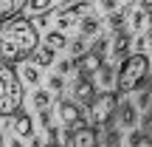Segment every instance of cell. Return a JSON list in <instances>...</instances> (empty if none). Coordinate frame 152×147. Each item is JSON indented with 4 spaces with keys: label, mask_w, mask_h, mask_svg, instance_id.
I'll list each match as a JSON object with an SVG mask.
<instances>
[{
    "label": "cell",
    "mask_w": 152,
    "mask_h": 147,
    "mask_svg": "<svg viewBox=\"0 0 152 147\" xmlns=\"http://www.w3.org/2000/svg\"><path fill=\"white\" fill-rule=\"evenodd\" d=\"M99 6L104 9V14H113V11L121 9V0H99Z\"/></svg>",
    "instance_id": "obj_28"
},
{
    "label": "cell",
    "mask_w": 152,
    "mask_h": 147,
    "mask_svg": "<svg viewBox=\"0 0 152 147\" xmlns=\"http://www.w3.org/2000/svg\"><path fill=\"white\" fill-rule=\"evenodd\" d=\"M96 74H99V88H104V91H107V88L115 85V71H113V65H110V62H102Z\"/></svg>",
    "instance_id": "obj_15"
},
{
    "label": "cell",
    "mask_w": 152,
    "mask_h": 147,
    "mask_svg": "<svg viewBox=\"0 0 152 147\" xmlns=\"http://www.w3.org/2000/svg\"><path fill=\"white\" fill-rule=\"evenodd\" d=\"M68 43H71V40H68V34H65V31H48V34H45V45H51L54 51L68 48Z\"/></svg>",
    "instance_id": "obj_17"
},
{
    "label": "cell",
    "mask_w": 152,
    "mask_h": 147,
    "mask_svg": "<svg viewBox=\"0 0 152 147\" xmlns=\"http://www.w3.org/2000/svg\"><path fill=\"white\" fill-rule=\"evenodd\" d=\"M149 65H152L149 57L147 54H135V51L127 60H121V68L115 71V93L118 96H127V93L138 91L144 85V79H147V74H149Z\"/></svg>",
    "instance_id": "obj_3"
},
{
    "label": "cell",
    "mask_w": 152,
    "mask_h": 147,
    "mask_svg": "<svg viewBox=\"0 0 152 147\" xmlns=\"http://www.w3.org/2000/svg\"><path fill=\"white\" fill-rule=\"evenodd\" d=\"M0 147H3V133H0Z\"/></svg>",
    "instance_id": "obj_38"
},
{
    "label": "cell",
    "mask_w": 152,
    "mask_h": 147,
    "mask_svg": "<svg viewBox=\"0 0 152 147\" xmlns=\"http://www.w3.org/2000/svg\"><path fill=\"white\" fill-rule=\"evenodd\" d=\"M28 60H31L37 68H48V65H54V60H56V51L51 48V45H42V48L37 45V48H34V54L28 57Z\"/></svg>",
    "instance_id": "obj_12"
},
{
    "label": "cell",
    "mask_w": 152,
    "mask_h": 147,
    "mask_svg": "<svg viewBox=\"0 0 152 147\" xmlns=\"http://www.w3.org/2000/svg\"><path fill=\"white\" fill-rule=\"evenodd\" d=\"M62 88H65V76H59V74H54V76H51V79H48V91H51V93H54V91L59 93Z\"/></svg>",
    "instance_id": "obj_27"
},
{
    "label": "cell",
    "mask_w": 152,
    "mask_h": 147,
    "mask_svg": "<svg viewBox=\"0 0 152 147\" xmlns=\"http://www.w3.org/2000/svg\"><path fill=\"white\" fill-rule=\"evenodd\" d=\"M9 147H23V142H20V139L14 136V139H11V142H9Z\"/></svg>",
    "instance_id": "obj_33"
},
{
    "label": "cell",
    "mask_w": 152,
    "mask_h": 147,
    "mask_svg": "<svg viewBox=\"0 0 152 147\" xmlns=\"http://www.w3.org/2000/svg\"><path fill=\"white\" fill-rule=\"evenodd\" d=\"M144 23H147V11H144V9L127 11V26H130V31H141Z\"/></svg>",
    "instance_id": "obj_19"
},
{
    "label": "cell",
    "mask_w": 152,
    "mask_h": 147,
    "mask_svg": "<svg viewBox=\"0 0 152 147\" xmlns=\"http://www.w3.org/2000/svg\"><path fill=\"white\" fill-rule=\"evenodd\" d=\"M93 96H96V85H93L90 76H79L76 74V82H73V102L79 105V108H87V105L93 102Z\"/></svg>",
    "instance_id": "obj_8"
},
{
    "label": "cell",
    "mask_w": 152,
    "mask_h": 147,
    "mask_svg": "<svg viewBox=\"0 0 152 147\" xmlns=\"http://www.w3.org/2000/svg\"><path fill=\"white\" fill-rule=\"evenodd\" d=\"M9 119H11V122H9V130L14 133L17 139H28V136L34 133V125H31V116H28V113L17 110V113L9 116Z\"/></svg>",
    "instance_id": "obj_11"
},
{
    "label": "cell",
    "mask_w": 152,
    "mask_h": 147,
    "mask_svg": "<svg viewBox=\"0 0 152 147\" xmlns=\"http://www.w3.org/2000/svg\"><path fill=\"white\" fill-rule=\"evenodd\" d=\"M141 88H144V91H149V93H152V74H147V79H144V85H141Z\"/></svg>",
    "instance_id": "obj_31"
},
{
    "label": "cell",
    "mask_w": 152,
    "mask_h": 147,
    "mask_svg": "<svg viewBox=\"0 0 152 147\" xmlns=\"http://www.w3.org/2000/svg\"><path fill=\"white\" fill-rule=\"evenodd\" d=\"M152 105V93L149 91H144V88H138V96H135V108L138 110H147Z\"/></svg>",
    "instance_id": "obj_25"
},
{
    "label": "cell",
    "mask_w": 152,
    "mask_h": 147,
    "mask_svg": "<svg viewBox=\"0 0 152 147\" xmlns=\"http://www.w3.org/2000/svg\"><path fill=\"white\" fill-rule=\"evenodd\" d=\"M132 54V31L124 28V31L113 34V43H110V57L113 60H127Z\"/></svg>",
    "instance_id": "obj_9"
},
{
    "label": "cell",
    "mask_w": 152,
    "mask_h": 147,
    "mask_svg": "<svg viewBox=\"0 0 152 147\" xmlns=\"http://www.w3.org/2000/svg\"><path fill=\"white\" fill-rule=\"evenodd\" d=\"M39 45V34L28 17L17 14L0 26V60L14 65V62H26Z\"/></svg>",
    "instance_id": "obj_1"
},
{
    "label": "cell",
    "mask_w": 152,
    "mask_h": 147,
    "mask_svg": "<svg viewBox=\"0 0 152 147\" xmlns=\"http://www.w3.org/2000/svg\"><path fill=\"white\" fill-rule=\"evenodd\" d=\"M121 147H124V144H121Z\"/></svg>",
    "instance_id": "obj_40"
},
{
    "label": "cell",
    "mask_w": 152,
    "mask_h": 147,
    "mask_svg": "<svg viewBox=\"0 0 152 147\" xmlns=\"http://www.w3.org/2000/svg\"><path fill=\"white\" fill-rule=\"evenodd\" d=\"M99 31H102V20H99V17L85 14V17L79 20V34H82L85 40H87V37H96Z\"/></svg>",
    "instance_id": "obj_14"
},
{
    "label": "cell",
    "mask_w": 152,
    "mask_h": 147,
    "mask_svg": "<svg viewBox=\"0 0 152 147\" xmlns=\"http://www.w3.org/2000/svg\"><path fill=\"white\" fill-rule=\"evenodd\" d=\"M68 51H71V57H73V60H76V57H82V54L87 51V43H85V37L79 34L76 40H71V43H68Z\"/></svg>",
    "instance_id": "obj_22"
},
{
    "label": "cell",
    "mask_w": 152,
    "mask_h": 147,
    "mask_svg": "<svg viewBox=\"0 0 152 147\" xmlns=\"http://www.w3.org/2000/svg\"><path fill=\"white\" fill-rule=\"evenodd\" d=\"M56 116H59V122H62L65 139L71 136V133L82 125V122H85V113H82V108L73 102V99H65V96H59V102H56Z\"/></svg>",
    "instance_id": "obj_6"
},
{
    "label": "cell",
    "mask_w": 152,
    "mask_h": 147,
    "mask_svg": "<svg viewBox=\"0 0 152 147\" xmlns=\"http://www.w3.org/2000/svg\"><path fill=\"white\" fill-rule=\"evenodd\" d=\"M141 9L144 11H152V0H141Z\"/></svg>",
    "instance_id": "obj_32"
},
{
    "label": "cell",
    "mask_w": 152,
    "mask_h": 147,
    "mask_svg": "<svg viewBox=\"0 0 152 147\" xmlns=\"http://www.w3.org/2000/svg\"><path fill=\"white\" fill-rule=\"evenodd\" d=\"M144 144H147V147H152V136H147V142H144Z\"/></svg>",
    "instance_id": "obj_37"
},
{
    "label": "cell",
    "mask_w": 152,
    "mask_h": 147,
    "mask_svg": "<svg viewBox=\"0 0 152 147\" xmlns=\"http://www.w3.org/2000/svg\"><path fill=\"white\" fill-rule=\"evenodd\" d=\"M110 17V34H118V31H124V28H127V11H113V14H107Z\"/></svg>",
    "instance_id": "obj_20"
},
{
    "label": "cell",
    "mask_w": 152,
    "mask_h": 147,
    "mask_svg": "<svg viewBox=\"0 0 152 147\" xmlns=\"http://www.w3.org/2000/svg\"><path fill=\"white\" fill-rule=\"evenodd\" d=\"M90 6H93V0H65L56 9V26H59V31H68L71 26H76L90 11Z\"/></svg>",
    "instance_id": "obj_5"
},
{
    "label": "cell",
    "mask_w": 152,
    "mask_h": 147,
    "mask_svg": "<svg viewBox=\"0 0 152 147\" xmlns=\"http://www.w3.org/2000/svg\"><path fill=\"white\" fill-rule=\"evenodd\" d=\"M26 9L31 11V14H48V11L54 9V0H28Z\"/></svg>",
    "instance_id": "obj_21"
},
{
    "label": "cell",
    "mask_w": 152,
    "mask_h": 147,
    "mask_svg": "<svg viewBox=\"0 0 152 147\" xmlns=\"http://www.w3.org/2000/svg\"><path fill=\"white\" fill-rule=\"evenodd\" d=\"M121 3H132V0H121Z\"/></svg>",
    "instance_id": "obj_39"
},
{
    "label": "cell",
    "mask_w": 152,
    "mask_h": 147,
    "mask_svg": "<svg viewBox=\"0 0 152 147\" xmlns=\"http://www.w3.org/2000/svg\"><path fill=\"white\" fill-rule=\"evenodd\" d=\"M20 79H23V82H28V85H34V88H37L39 82H42V74H39V68L34 65V62H26V65L20 68Z\"/></svg>",
    "instance_id": "obj_16"
},
{
    "label": "cell",
    "mask_w": 152,
    "mask_h": 147,
    "mask_svg": "<svg viewBox=\"0 0 152 147\" xmlns=\"http://www.w3.org/2000/svg\"><path fill=\"white\" fill-rule=\"evenodd\" d=\"M138 127L144 130V136H152V105L138 116Z\"/></svg>",
    "instance_id": "obj_23"
},
{
    "label": "cell",
    "mask_w": 152,
    "mask_h": 147,
    "mask_svg": "<svg viewBox=\"0 0 152 147\" xmlns=\"http://www.w3.org/2000/svg\"><path fill=\"white\" fill-rule=\"evenodd\" d=\"M147 23H149V28H152V11H147Z\"/></svg>",
    "instance_id": "obj_36"
},
{
    "label": "cell",
    "mask_w": 152,
    "mask_h": 147,
    "mask_svg": "<svg viewBox=\"0 0 152 147\" xmlns=\"http://www.w3.org/2000/svg\"><path fill=\"white\" fill-rule=\"evenodd\" d=\"M96 147H99V144H96Z\"/></svg>",
    "instance_id": "obj_41"
},
{
    "label": "cell",
    "mask_w": 152,
    "mask_h": 147,
    "mask_svg": "<svg viewBox=\"0 0 152 147\" xmlns=\"http://www.w3.org/2000/svg\"><path fill=\"white\" fill-rule=\"evenodd\" d=\"M31 147H42V142H39V139H34V142H31Z\"/></svg>",
    "instance_id": "obj_35"
},
{
    "label": "cell",
    "mask_w": 152,
    "mask_h": 147,
    "mask_svg": "<svg viewBox=\"0 0 152 147\" xmlns=\"http://www.w3.org/2000/svg\"><path fill=\"white\" fill-rule=\"evenodd\" d=\"M144 142H147L144 130H141V127H132L130 136H127V147H144Z\"/></svg>",
    "instance_id": "obj_24"
},
{
    "label": "cell",
    "mask_w": 152,
    "mask_h": 147,
    "mask_svg": "<svg viewBox=\"0 0 152 147\" xmlns=\"http://www.w3.org/2000/svg\"><path fill=\"white\" fill-rule=\"evenodd\" d=\"M121 136H124V130H121V125L115 122V116L99 130V142H102V147H121Z\"/></svg>",
    "instance_id": "obj_10"
},
{
    "label": "cell",
    "mask_w": 152,
    "mask_h": 147,
    "mask_svg": "<svg viewBox=\"0 0 152 147\" xmlns=\"http://www.w3.org/2000/svg\"><path fill=\"white\" fill-rule=\"evenodd\" d=\"M132 48H135V54H144V48H147V37H138Z\"/></svg>",
    "instance_id": "obj_30"
},
{
    "label": "cell",
    "mask_w": 152,
    "mask_h": 147,
    "mask_svg": "<svg viewBox=\"0 0 152 147\" xmlns=\"http://www.w3.org/2000/svg\"><path fill=\"white\" fill-rule=\"evenodd\" d=\"M37 113H39V125H42V127H51V125H54V110H51V108L37 110Z\"/></svg>",
    "instance_id": "obj_29"
},
{
    "label": "cell",
    "mask_w": 152,
    "mask_h": 147,
    "mask_svg": "<svg viewBox=\"0 0 152 147\" xmlns=\"http://www.w3.org/2000/svg\"><path fill=\"white\" fill-rule=\"evenodd\" d=\"M51 102H54V93L51 91H34V96H31V105H34V110H45V108H51Z\"/></svg>",
    "instance_id": "obj_18"
},
{
    "label": "cell",
    "mask_w": 152,
    "mask_h": 147,
    "mask_svg": "<svg viewBox=\"0 0 152 147\" xmlns=\"http://www.w3.org/2000/svg\"><path fill=\"white\" fill-rule=\"evenodd\" d=\"M138 108L132 99H118V105H115V122L121 125V130H132V127H138Z\"/></svg>",
    "instance_id": "obj_7"
},
{
    "label": "cell",
    "mask_w": 152,
    "mask_h": 147,
    "mask_svg": "<svg viewBox=\"0 0 152 147\" xmlns=\"http://www.w3.org/2000/svg\"><path fill=\"white\" fill-rule=\"evenodd\" d=\"M23 102H26V88H23V79L9 62L0 60V116H14L17 110H23Z\"/></svg>",
    "instance_id": "obj_2"
},
{
    "label": "cell",
    "mask_w": 152,
    "mask_h": 147,
    "mask_svg": "<svg viewBox=\"0 0 152 147\" xmlns=\"http://www.w3.org/2000/svg\"><path fill=\"white\" fill-rule=\"evenodd\" d=\"M71 71H73V57H68V60H59V62H56V74H59V76H68Z\"/></svg>",
    "instance_id": "obj_26"
},
{
    "label": "cell",
    "mask_w": 152,
    "mask_h": 147,
    "mask_svg": "<svg viewBox=\"0 0 152 147\" xmlns=\"http://www.w3.org/2000/svg\"><path fill=\"white\" fill-rule=\"evenodd\" d=\"M115 105H118V93H115V91H102V93H96L93 102L87 105L85 122H87L90 127H96V130H102V127L115 116Z\"/></svg>",
    "instance_id": "obj_4"
},
{
    "label": "cell",
    "mask_w": 152,
    "mask_h": 147,
    "mask_svg": "<svg viewBox=\"0 0 152 147\" xmlns=\"http://www.w3.org/2000/svg\"><path fill=\"white\" fill-rule=\"evenodd\" d=\"M26 3H28V0H0V23L17 17L23 9H26Z\"/></svg>",
    "instance_id": "obj_13"
},
{
    "label": "cell",
    "mask_w": 152,
    "mask_h": 147,
    "mask_svg": "<svg viewBox=\"0 0 152 147\" xmlns=\"http://www.w3.org/2000/svg\"><path fill=\"white\" fill-rule=\"evenodd\" d=\"M144 37H147V45H152V28H149L147 34H144Z\"/></svg>",
    "instance_id": "obj_34"
}]
</instances>
